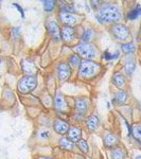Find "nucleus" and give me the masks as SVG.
<instances>
[{
    "mask_svg": "<svg viewBox=\"0 0 141 159\" xmlns=\"http://www.w3.org/2000/svg\"><path fill=\"white\" fill-rule=\"evenodd\" d=\"M132 135L141 144V124H135L132 129Z\"/></svg>",
    "mask_w": 141,
    "mask_h": 159,
    "instance_id": "6ab92c4d",
    "label": "nucleus"
},
{
    "mask_svg": "<svg viewBox=\"0 0 141 159\" xmlns=\"http://www.w3.org/2000/svg\"><path fill=\"white\" fill-rule=\"evenodd\" d=\"M121 49L124 53L126 54H130V53H133L135 51V45L132 43H123L121 46Z\"/></svg>",
    "mask_w": 141,
    "mask_h": 159,
    "instance_id": "b1692460",
    "label": "nucleus"
},
{
    "mask_svg": "<svg viewBox=\"0 0 141 159\" xmlns=\"http://www.w3.org/2000/svg\"><path fill=\"white\" fill-rule=\"evenodd\" d=\"M14 6L16 7L17 9L19 10V12H20V13H21V16H22V18H25V14H24V11H22V9H21V7H20V6H19V4H16V3H14Z\"/></svg>",
    "mask_w": 141,
    "mask_h": 159,
    "instance_id": "2f4dec72",
    "label": "nucleus"
},
{
    "mask_svg": "<svg viewBox=\"0 0 141 159\" xmlns=\"http://www.w3.org/2000/svg\"><path fill=\"white\" fill-rule=\"evenodd\" d=\"M61 10H63V12H66V13H74L75 12V9L72 7H69V6H63L61 7Z\"/></svg>",
    "mask_w": 141,
    "mask_h": 159,
    "instance_id": "c85d7f7f",
    "label": "nucleus"
},
{
    "mask_svg": "<svg viewBox=\"0 0 141 159\" xmlns=\"http://www.w3.org/2000/svg\"><path fill=\"white\" fill-rule=\"evenodd\" d=\"M67 107V102H66L64 96L61 92H57V94L55 97V108L60 110V111H66L68 109Z\"/></svg>",
    "mask_w": 141,
    "mask_h": 159,
    "instance_id": "9b49d317",
    "label": "nucleus"
},
{
    "mask_svg": "<svg viewBox=\"0 0 141 159\" xmlns=\"http://www.w3.org/2000/svg\"><path fill=\"white\" fill-rule=\"evenodd\" d=\"M61 20L63 24H65L67 27H71V25H74L78 22V18L76 16H74L71 13H66V12H61Z\"/></svg>",
    "mask_w": 141,
    "mask_h": 159,
    "instance_id": "1a4fd4ad",
    "label": "nucleus"
},
{
    "mask_svg": "<svg viewBox=\"0 0 141 159\" xmlns=\"http://www.w3.org/2000/svg\"><path fill=\"white\" fill-rule=\"evenodd\" d=\"M104 144L107 148H114L118 144V138L114 134H106L104 137Z\"/></svg>",
    "mask_w": 141,
    "mask_h": 159,
    "instance_id": "2eb2a0df",
    "label": "nucleus"
},
{
    "mask_svg": "<svg viewBox=\"0 0 141 159\" xmlns=\"http://www.w3.org/2000/svg\"><path fill=\"white\" fill-rule=\"evenodd\" d=\"M75 109L80 114H84L88 109V102L85 99H76L75 100Z\"/></svg>",
    "mask_w": 141,
    "mask_h": 159,
    "instance_id": "4468645a",
    "label": "nucleus"
},
{
    "mask_svg": "<svg viewBox=\"0 0 141 159\" xmlns=\"http://www.w3.org/2000/svg\"><path fill=\"white\" fill-rule=\"evenodd\" d=\"M125 72H126L127 75H132L133 73H134L135 69H136V63L133 60H129L126 61V64H125Z\"/></svg>",
    "mask_w": 141,
    "mask_h": 159,
    "instance_id": "aec40b11",
    "label": "nucleus"
},
{
    "mask_svg": "<svg viewBox=\"0 0 141 159\" xmlns=\"http://www.w3.org/2000/svg\"><path fill=\"white\" fill-rule=\"evenodd\" d=\"M68 138L72 142H79L81 140V129L79 127H71L68 132Z\"/></svg>",
    "mask_w": 141,
    "mask_h": 159,
    "instance_id": "ddd939ff",
    "label": "nucleus"
},
{
    "mask_svg": "<svg viewBox=\"0 0 141 159\" xmlns=\"http://www.w3.org/2000/svg\"><path fill=\"white\" fill-rule=\"evenodd\" d=\"M37 86V79L34 75H25L18 83V89L22 93L33 91Z\"/></svg>",
    "mask_w": 141,
    "mask_h": 159,
    "instance_id": "f03ea898",
    "label": "nucleus"
},
{
    "mask_svg": "<svg viewBox=\"0 0 141 159\" xmlns=\"http://www.w3.org/2000/svg\"><path fill=\"white\" fill-rule=\"evenodd\" d=\"M70 74H71V71L67 64L61 63L57 66V76L61 81H66V80H68Z\"/></svg>",
    "mask_w": 141,
    "mask_h": 159,
    "instance_id": "0eeeda50",
    "label": "nucleus"
},
{
    "mask_svg": "<svg viewBox=\"0 0 141 159\" xmlns=\"http://www.w3.org/2000/svg\"><path fill=\"white\" fill-rule=\"evenodd\" d=\"M112 34L118 40H127L130 37V30L123 25H115L112 27Z\"/></svg>",
    "mask_w": 141,
    "mask_h": 159,
    "instance_id": "39448f33",
    "label": "nucleus"
},
{
    "mask_svg": "<svg viewBox=\"0 0 141 159\" xmlns=\"http://www.w3.org/2000/svg\"><path fill=\"white\" fill-rule=\"evenodd\" d=\"M54 129L57 134L65 135L69 132V129H69V125H68L67 122L57 119V120H55V122H54Z\"/></svg>",
    "mask_w": 141,
    "mask_h": 159,
    "instance_id": "9d476101",
    "label": "nucleus"
},
{
    "mask_svg": "<svg viewBox=\"0 0 141 159\" xmlns=\"http://www.w3.org/2000/svg\"><path fill=\"white\" fill-rule=\"evenodd\" d=\"M42 159H52V158H50V157H43V158H42Z\"/></svg>",
    "mask_w": 141,
    "mask_h": 159,
    "instance_id": "f704fd0d",
    "label": "nucleus"
},
{
    "mask_svg": "<svg viewBox=\"0 0 141 159\" xmlns=\"http://www.w3.org/2000/svg\"><path fill=\"white\" fill-rule=\"evenodd\" d=\"M61 37L65 42H72L74 39V30L71 27L65 25L61 30Z\"/></svg>",
    "mask_w": 141,
    "mask_h": 159,
    "instance_id": "f8f14e48",
    "label": "nucleus"
},
{
    "mask_svg": "<svg viewBox=\"0 0 141 159\" xmlns=\"http://www.w3.org/2000/svg\"><path fill=\"white\" fill-rule=\"evenodd\" d=\"M140 15H141V7L138 4L134 10H132V11L127 14V18L130 20H134V19H137Z\"/></svg>",
    "mask_w": 141,
    "mask_h": 159,
    "instance_id": "412c9836",
    "label": "nucleus"
},
{
    "mask_svg": "<svg viewBox=\"0 0 141 159\" xmlns=\"http://www.w3.org/2000/svg\"><path fill=\"white\" fill-rule=\"evenodd\" d=\"M78 145H79V148H81V151L82 152H84V153H87L88 152V144H87V142L85 140H80L78 142Z\"/></svg>",
    "mask_w": 141,
    "mask_h": 159,
    "instance_id": "cd10ccee",
    "label": "nucleus"
},
{
    "mask_svg": "<svg viewBox=\"0 0 141 159\" xmlns=\"http://www.w3.org/2000/svg\"><path fill=\"white\" fill-rule=\"evenodd\" d=\"M60 144L63 148H65V150H69V151L73 150V148H74L72 141H71L70 139H68V138H63V139H61Z\"/></svg>",
    "mask_w": 141,
    "mask_h": 159,
    "instance_id": "4be33fe9",
    "label": "nucleus"
},
{
    "mask_svg": "<svg viewBox=\"0 0 141 159\" xmlns=\"http://www.w3.org/2000/svg\"><path fill=\"white\" fill-rule=\"evenodd\" d=\"M104 58L106 61H111V60H112V54H111L109 52H105L104 53Z\"/></svg>",
    "mask_w": 141,
    "mask_h": 159,
    "instance_id": "7c9ffc66",
    "label": "nucleus"
},
{
    "mask_svg": "<svg viewBox=\"0 0 141 159\" xmlns=\"http://www.w3.org/2000/svg\"><path fill=\"white\" fill-rule=\"evenodd\" d=\"M135 159H141V155H138V156H136Z\"/></svg>",
    "mask_w": 141,
    "mask_h": 159,
    "instance_id": "72a5a7b5",
    "label": "nucleus"
},
{
    "mask_svg": "<svg viewBox=\"0 0 141 159\" xmlns=\"http://www.w3.org/2000/svg\"><path fill=\"white\" fill-rule=\"evenodd\" d=\"M124 155H125V153L122 148H116V150H114L111 153L112 159H124Z\"/></svg>",
    "mask_w": 141,
    "mask_h": 159,
    "instance_id": "393cba45",
    "label": "nucleus"
},
{
    "mask_svg": "<svg viewBox=\"0 0 141 159\" xmlns=\"http://www.w3.org/2000/svg\"><path fill=\"white\" fill-rule=\"evenodd\" d=\"M119 55H120V53H119V52H118V51H117V52L115 53V54H112V60H115V58L119 57Z\"/></svg>",
    "mask_w": 141,
    "mask_h": 159,
    "instance_id": "473e14b6",
    "label": "nucleus"
},
{
    "mask_svg": "<svg viewBox=\"0 0 141 159\" xmlns=\"http://www.w3.org/2000/svg\"><path fill=\"white\" fill-rule=\"evenodd\" d=\"M99 126V119L97 116H91L87 120V127L90 130H96Z\"/></svg>",
    "mask_w": 141,
    "mask_h": 159,
    "instance_id": "a211bd4d",
    "label": "nucleus"
},
{
    "mask_svg": "<svg viewBox=\"0 0 141 159\" xmlns=\"http://www.w3.org/2000/svg\"><path fill=\"white\" fill-rule=\"evenodd\" d=\"M100 69V65L91 61H83L80 67V74L83 78H90L94 75Z\"/></svg>",
    "mask_w": 141,
    "mask_h": 159,
    "instance_id": "7ed1b4c3",
    "label": "nucleus"
},
{
    "mask_svg": "<svg viewBox=\"0 0 141 159\" xmlns=\"http://www.w3.org/2000/svg\"><path fill=\"white\" fill-rule=\"evenodd\" d=\"M92 34H93V32H92L91 29H87L86 31H84V34H83V36H82V42L87 43L91 38Z\"/></svg>",
    "mask_w": 141,
    "mask_h": 159,
    "instance_id": "bb28decb",
    "label": "nucleus"
},
{
    "mask_svg": "<svg viewBox=\"0 0 141 159\" xmlns=\"http://www.w3.org/2000/svg\"><path fill=\"white\" fill-rule=\"evenodd\" d=\"M48 30H49V33L53 39L56 42L61 39V34L60 32V28L55 21H48Z\"/></svg>",
    "mask_w": 141,
    "mask_h": 159,
    "instance_id": "6e6552de",
    "label": "nucleus"
},
{
    "mask_svg": "<svg viewBox=\"0 0 141 159\" xmlns=\"http://www.w3.org/2000/svg\"><path fill=\"white\" fill-rule=\"evenodd\" d=\"M21 67L22 71L27 75H34L37 72V67L35 66V64L30 60H22L21 61Z\"/></svg>",
    "mask_w": 141,
    "mask_h": 159,
    "instance_id": "423d86ee",
    "label": "nucleus"
},
{
    "mask_svg": "<svg viewBox=\"0 0 141 159\" xmlns=\"http://www.w3.org/2000/svg\"><path fill=\"white\" fill-rule=\"evenodd\" d=\"M50 137V133L49 130H43L42 133H40V138H43V139H47V138Z\"/></svg>",
    "mask_w": 141,
    "mask_h": 159,
    "instance_id": "c756f323",
    "label": "nucleus"
},
{
    "mask_svg": "<svg viewBox=\"0 0 141 159\" xmlns=\"http://www.w3.org/2000/svg\"><path fill=\"white\" fill-rule=\"evenodd\" d=\"M69 63H70L71 67L78 68V67H81L82 61H81L80 56L76 55V54H73V55H71V56H70V60H69Z\"/></svg>",
    "mask_w": 141,
    "mask_h": 159,
    "instance_id": "5701e85b",
    "label": "nucleus"
},
{
    "mask_svg": "<svg viewBox=\"0 0 141 159\" xmlns=\"http://www.w3.org/2000/svg\"><path fill=\"white\" fill-rule=\"evenodd\" d=\"M127 98H129V94H127L126 91L124 90H119L116 92L115 94V98H114V103H118V104H123L126 102Z\"/></svg>",
    "mask_w": 141,
    "mask_h": 159,
    "instance_id": "dca6fc26",
    "label": "nucleus"
},
{
    "mask_svg": "<svg viewBox=\"0 0 141 159\" xmlns=\"http://www.w3.org/2000/svg\"><path fill=\"white\" fill-rule=\"evenodd\" d=\"M43 9L47 12H51L55 7V1H43Z\"/></svg>",
    "mask_w": 141,
    "mask_h": 159,
    "instance_id": "a878e982",
    "label": "nucleus"
},
{
    "mask_svg": "<svg viewBox=\"0 0 141 159\" xmlns=\"http://www.w3.org/2000/svg\"><path fill=\"white\" fill-rule=\"evenodd\" d=\"M122 18V13L117 6L114 4H108V6H103L100 9V11L97 15V19L101 24H112V22H118Z\"/></svg>",
    "mask_w": 141,
    "mask_h": 159,
    "instance_id": "f257e3e1",
    "label": "nucleus"
},
{
    "mask_svg": "<svg viewBox=\"0 0 141 159\" xmlns=\"http://www.w3.org/2000/svg\"><path fill=\"white\" fill-rule=\"evenodd\" d=\"M75 50L85 58H94L97 55V50L90 43H80L75 47Z\"/></svg>",
    "mask_w": 141,
    "mask_h": 159,
    "instance_id": "20e7f679",
    "label": "nucleus"
},
{
    "mask_svg": "<svg viewBox=\"0 0 141 159\" xmlns=\"http://www.w3.org/2000/svg\"><path fill=\"white\" fill-rule=\"evenodd\" d=\"M112 83L115 86H117L118 88H123L125 86V79L121 73H115L112 76Z\"/></svg>",
    "mask_w": 141,
    "mask_h": 159,
    "instance_id": "f3484780",
    "label": "nucleus"
}]
</instances>
